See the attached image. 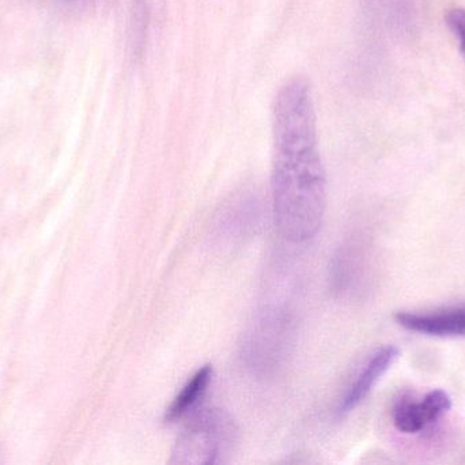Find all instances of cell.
<instances>
[{
	"label": "cell",
	"instance_id": "cell-1",
	"mask_svg": "<svg viewBox=\"0 0 465 465\" xmlns=\"http://www.w3.org/2000/svg\"><path fill=\"white\" fill-rule=\"evenodd\" d=\"M271 190L282 237L292 243L312 239L324 218L327 177L313 90L303 76L284 82L273 101Z\"/></svg>",
	"mask_w": 465,
	"mask_h": 465
},
{
	"label": "cell",
	"instance_id": "cell-2",
	"mask_svg": "<svg viewBox=\"0 0 465 465\" xmlns=\"http://www.w3.org/2000/svg\"><path fill=\"white\" fill-rule=\"evenodd\" d=\"M237 426L223 409L198 412L177 437L171 464L212 465L223 463L237 441Z\"/></svg>",
	"mask_w": 465,
	"mask_h": 465
},
{
	"label": "cell",
	"instance_id": "cell-3",
	"mask_svg": "<svg viewBox=\"0 0 465 465\" xmlns=\"http://www.w3.org/2000/svg\"><path fill=\"white\" fill-rule=\"evenodd\" d=\"M450 409L452 400L447 392L441 389L431 390L420 403L407 399L399 400L393 407V425L401 433H420Z\"/></svg>",
	"mask_w": 465,
	"mask_h": 465
},
{
	"label": "cell",
	"instance_id": "cell-4",
	"mask_svg": "<svg viewBox=\"0 0 465 465\" xmlns=\"http://www.w3.org/2000/svg\"><path fill=\"white\" fill-rule=\"evenodd\" d=\"M396 321L404 329L429 336H465V306L436 313H398Z\"/></svg>",
	"mask_w": 465,
	"mask_h": 465
},
{
	"label": "cell",
	"instance_id": "cell-5",
	"mask_svg": "<svg viewBox=\"0 0 465 465\" xmlns=\"http://www.w3.org/2000/svg\"><path fill=\"white\" fill-rule=\"evenodd\" d=\"M398 357L399 349L393 346L384 347V349L374 352L344 395L341 406V412H350L358 404L362 403L363 399L371 393L374 385L387 373L388 369L392 366Z\"/></svg>",
	"mask_w": 465,
	"mask_h": 465
},
{
	"label": "cell",
	"instance_id": "cell-6",
	"mask_svg": "<svg viewBox=\"0 0 465 465\" xmlns=\"http://www.w3.org/2000/svg\"><path fill=\"white\" fill-rule=\"evenodd\" d=\"M212 366L206 365L199 369V370L188 379L187 384L183 387L179 395L172 401L171 406L166 409L163 420H165L166 423H174L182 420L184 415H187L188 412L198 404V401L203 398L210 382H212Z\"/></svg>",
	"mask_w": 465,
	"mask_h": 465
},
{
	"label": "cell",
	"instance_id": "cell-7",
	"mask_svg": "<svg viewBox=\"0 0 465 465\" xmlns=\"http://www.w3.org/2000/svg\"><path fill=\"white\" fill-rule=\"evenodd\" d=\"M447 24L455 35L459 48L465 57V8H453L448 11Z\"/></svg>",
	"mask_w": 465,
	"mask_h": 465
},
{
	"label": "cell",
	"instance_id": "cell-8",
	"mask_svg": "<svg viewBox=\"0 0 465 465\" xmlns=\"http://www.w3.org/2000/svg\"><path fill=\"white\" fill-rule=\"evenodd\" d=\"M57 10L64 13H84L97 5L98 0H48Z\"/></svg>",
	"mask_w": 465,
	"mask_h": 465
}]
</instances>
